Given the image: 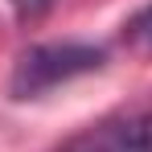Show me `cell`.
Instances as JSON below:
<instances>
[{"instance_id":"6da1fadb","label":"cell","mask_w":152,"mask_h":152,"mask_svg":"<svg viewBox=\"0 0 152 152\" xmlns=\"http://www.w3.org/2000/svg\"><path fill=\"white\" fill-rule=\"evenodd\" d=\"M107 53L91 41H41V45H29L12 74H8V95L12 99H37L53 86L70 82V78H82V74H95L103 70Z\"/></svg>"},{"instance_id":"7a4b0ae2","label":"cell","mask_w":152,"mask_h":152,"mask_svg":"<svg viewBox=\"0 0 152 152\" xmlns=\"http://www.w3.org/2000/svg\"><path fill=\"white\" fill-rule=\"evenodd\" d=\"M124 41H127L136 53H152V4L140 8V12L124 25Z\"/></svg>"},{"instance_id":"3957f363","label":"cell","mask_w":152,"mask_h":152,"mask_svg":"<svg viewBox=\"0 0 152 152\" xmlns=\"http://www.w3.org/2000/svg\"><path fill=\"white\" fill-rule=\"evenodd\" d=\"M8 4H12L21 17H37V12H45V8H50V0H8Z\"/></svg>"}]
</instances>
